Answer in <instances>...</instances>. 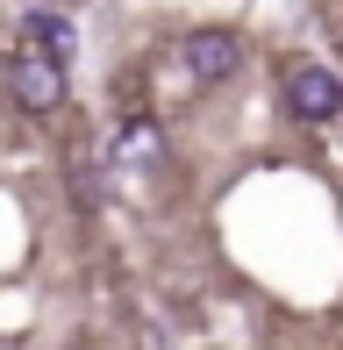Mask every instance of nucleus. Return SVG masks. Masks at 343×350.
Returning a JSON list of instances; mask_svg holds the SVG:
<instances>
[{"instance_id":"nucleus-1","label":"nucleus","mask_w":343,"mask_h":350,"mask_svg":"<svg viewBox=\"0 0 343 350\" xmlns=\"http://www.w3.org/2000/svg\"><path fill=\"white\" fill-rule=\"evenodd\" d=\"M179 65H186L193 86H222V79H236V65H243L236 29H193V36H179Z\"/></svg>"},{"instance_id":"nucleus-2","label":"nucleus","mask_w":343,"mask_h":350,"mask_svg":"<svg viewBox=\"0 0 343 350\" xmlns=\"http://www.w3.org/2000/svg\"><path fill=\"white\" fill-rule=\"evenodd\" d=\"M279 93H286V107H293L301 122H329L336 107H343V79H336L329 65H307V57L279 72Z\"/></svg>"},{"instance_id":"nucleus-3","label":"nucleus","mask_w":343,"mask_h":350,"mask_svg":"<svg viewBox=\"0 0 343 350\" xmlns=\"http://www.w3.org/2000/svg\"><path fill=\"white\" fill-rule=\"evenodd\" d=\"M8 93L29 115H51V107H65V65H51V57H36V51H14L8 57Z\"/></svg>"},{"instance_id":"nucleus-4","label":"nucleus","mask_w":343,"mask_h":350,"mask_svg":"<svg viewBox=\"0 0 343 350\" xmlns=\"http://www.w3.org/2000/svg\"><path fill=\"white\" fill-rule=\"evenodd\" d=\"M22 51L51 57V65H72V51H79V29H72L65 14L36 8V14H22Z\"/></svg>"},{"instance_id":"nucleus-5","label":"nucleus","mask_w":343,"mask_h":350,"mask_svg":"<svg viewBox=\"0 0 343 350\" xmlns=\"http://www.w3.org/2000/svg\"><path fill=\"white\" fill-rule=\"evenodd\" d=\"M115 157H158V129H150V122H129V129L115 136Z\"/></svg>"}]
</instances>
